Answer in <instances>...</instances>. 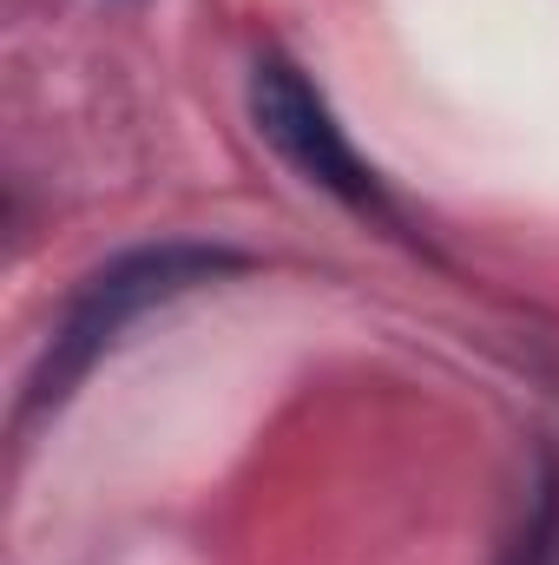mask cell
<instances>
[{"label":"cell","mask_w":559,"mask_h":565,"mask_svg":"<svg viewBox=\"0 0 559 565\" xmlns=\"http://www.w3.org/2000/svg\"><path fill=\"white\" fill-rule=\"evenodd\" d=\"M238 270H251L244 250H231V244H198V237H165V244H139V250L106 257L93 277L73 289L60 329L46 335L40 362H33V375H27V388H20L13 434H27L33 415L60 408V402L93 375V362H99L139 316H151L158 302H178V296L204 289V282L238 277Z\"/></svg>","instance_id":"6da1fadb"},{"label":"cell","mask_w":559,"mask_h":565,"mask_svg":"<svg viewBox=\"0 0 559 565\" xmlns=\"http://www.w3.org/2000/svg\"><path fill=\"white\" fill-rule=\"evenodd\" d=\"M251 126L264 132V145L277 151L303 184L329 191V198L349 204L356 217L395 224V204H389L376 164L349 145V132H342L336 113H329V99L309 86V73H303L296 60L264 53V60L251 66Z\"/></svg>","instance_id":"7a4b0ae2"},{"label":"cell","mask_w":559,"mask_h":565,"mask_svg":"<svg viewBox=\"0 0 559 565\" xmlns=\"http://www.w3.org/2000/svg\"><path fill=\"white\" fill-rule=\"evenodd\" d=\"M507 565H559V467L547 460V480L527 507V526L520 540L507 546Z\"/></svg>","instance_id":"3957f363"}]
</instances>
